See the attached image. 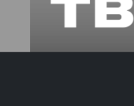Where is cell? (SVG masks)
<instances>
[{
  "mask_svg": "<svg viewBox=\"0 0 134 106\" xmlns=\"http://www.w3.org/2000/svg\"><path fill=\"white\" fill-rule=\"evenodd\" d=\"M132 7L96 6V28H127L133 23V14L129 11Z\"/></svg>",
  "mask_w": 134,
  "mask_h": 106,
  "instance_id": "obj_1",
  "label": "cell"
}]
</instances>
